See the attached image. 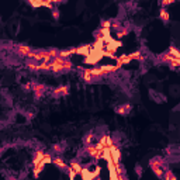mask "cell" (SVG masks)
<instances>
[{
	"mask_svg": "<svg viewBox=\"0 0 180 180\" xmlns=\"http://www.w3.org/2000/svg\"><path fill=\"white\" fill-rule=\"evenodd\" d=\"M167 65H169V68H170V69H176V68H179V66H180V59H172Z\"/></svg>",
	"mask_w": 180,
	"mask_h": 180,
	"instance_id": "obj_21",
	"label": "cell"
},
{
	"mask_svg": "<svg viewBox=\"0 0 180 180\" xmlns=\"http://www.w3.org/2000/svg\"><path fill=\"white\" fill-rule=\"evenodd\" d=\"M167 52H169V54H170V55H172L173 58H176V59H180V54H179V51L176 49L174 47H170Z\"/></svg>",
	"mask_w": 180,
	"mask_h": 180,
	"instance_id": "obj_20",
	"label": "cell"
},
{
	"mask_svg": "<svg viewBox=\"0 0 180 180\" xmlns=\"http://www.w3.org/2000/svg\"><path fill=\"white\" fill-rule=\"evenodd\" d=\"M82 78H83V80H85L86 83H93L96 80H99L97 78H94V76H92V75L89 73V69H82Z\"/></svg>",
	"mask_w": 180,
	"mask_h": 180,
	"instance_id": "obj_7",
	"label": "cell"
},
{
	"mask_svg": "<svg viewBox=\"0 0 180 180\" xmlns=\"http://www.w3.org/2000/svg\"><path fill=\"white\" fill-rule=\"evenodd\" d=\"M162 179L163 180H177L176 176H174V173H173L170 169H166L165 173H163V176H162Z\"/></svg>",
	"mask_w": 180,
	"mask_h": 180,
	"instance_id": "obj_13",
	"label": "cell"
},
{
	"mask_svg": "<svg viewBox=\"0 0 180 180\" xmlns=\"http://www.w3.org/2000/svg\"><path fill=\"white\" fill-rule=\"evenodd\" d=\"M25 66L28 68L30 71H34V72H38V71H40V68H38V64H37V62H34V61H28V62L25 64Z\"/></svg>",
	"mask_w": 180,
	"mask_h": 180,
	"instance_id": "obj_14",
	"label": "cell"
},
{
	"mask_svg": "<svg viewBox=\"0 0 180 180\" xmlns=\"http://www.w3.org/2000/svg\"><path fill=\"white\" fill-rule=\"evenodd\" d=\"M172 59H176V58H173L172 55L169 54V52H163V54H160V55L158 56V61H159V62H160V64H166V65H167V64H169Z\"/></svg>",
	"mask_w": 180,
	"mask_h": 180,
	"instance_id": "obj_8",
	"label": "cell"
},
{
	"mask_svg": "<svg viewBox=\"0 0 180 180\" xmlns=\"http://www.w3.org/2000/svg\"><path fill=\"white\" fill-rule=\"evenodd\" d=\"M97 180H100V179H97Z\"/></svg>",
	"mask_w": 180,
	"mask_h": 180,
	"instance_id": "obj_35",
	"label": "cell"
},
{
	"mask_svg": "<svg viewBox=\"0 0 180 180\" xmlns=\"http://www.w3.org/2000/svg\"><path fill=\"white\" fill-rule=\"evenodd\" d=\"M24 89H25V90H30V89H31V85H25V86H24Z\"/></svg>",
	"mask_w": 180,
	"mask_h": 180,
	"instance_id": "obj_32",
	"label": "cell"
},
{
	"mask_svg": "<svg viewBox=\"0 0 180 180\" xmlns=\"http://www.w3.org/2000/svg\"><path fill=\"white\" fill-rule=\"evenodd\" d=\"M71 167H72L73 170L76 172V174H80V173H82V170H83L82 165H80V163H78V162H72V163H71Z\"/></svg>",
	"mask_w": 180,
	"mask_h": 180,
	"instance_id": "obj_15",
	"label": "cell"
},
{
	"mask_svg": "<svg viewBox=\"0 0 180 180\" xmlns=\"http://www.w3.org/2000/svg\"><path fill=\"white\" fill-rule=\"evenodd\" d=\"M52 149H54L55 153H62V152H64V146H62V145H59V144H55Z\"/></svg>",
	"mask_w": 180,
	"mask_h": 180,
	"instance_id": "obj_25",
	"label": "cell"
},
{
	"mask_svg": "<svg viewBox=\"0 0 180 180\" xmlns=\"http://www.w3.org/2000/svg\"><path fill=\"white\" fill-rule=\"evenodd\" d=\"M64 68H65V71H71V69L73 68V64H72V61H71V58L65 59V62H64Z\"/></svg>",
	"mask_w": 180,
	"mask_h": 180,
	"instance_id": "obj_23",
	"label": "cell"
},
{
	"mask_svg": "<svg viewBox=\"0 0 180 180\" xmlns=\"http://www.w3.org/2000/svg\"><path fill=\"white\" fill-rule=\"evenodd\" d=\"M159 18L163 23H169V18H170V17H169V11H167L166 8L162 7L160 8V13H159Z\"/></svg>",
	"mask_w": 180,
	"mask_h": 180,
	"instance_id": "obj_12",
	"label": "cell"
},
{
	"mask_svg": "<svg viewBox=\"0 0 180 180\" xmlns=\"http://www.w3.org/2000/svg\"><path fill=\"white\" fill-rule=\"evenodd\" d=\"M69 93V87L68 86H58L55 90H54V96L55 97H59V96H68Z\"/></svg>",
	"mask_w": 180,
	"mask_h": 180,
	"instance_id": "obj_6",
	"label": "cell"
},
{
	"mask_svg": "<svg viewBox=\"0 0 180 180\" xmlns=\"http://www.w3.org/2000/svg\"><path fill=\"white\" fill-rule=\"evenodd\" d=\"M8 180H16V179H13V177H11V179H8Z\"/></svg>",
	"mask_w": 180,
	"mask_h": 180,
	"instance_id": "obj_34",
	"label": "cell"
},
{
	"mask_svg": "<svg viewBox=\"0 0 180 180\" xmlns=\"http://www.w3.org/2000/svg\"><path fill=\"white\" fill-rule=\"evenodd\" d=\"M1 153H3V148H0V155H1Z\"/></svg>",
	"mask_w": 180,
	"mask_h": 180,
	"instance_id": "obj_33",
	"label": "cell"
},
{
	"mask_svg": "<svg viewBox=\"0 0 180 180\" xmlns=\"http://www.w3.org/2000/svg\"><path fill=\"white\" fill-rule=\"evenodd\" d=\"M128 32H130V30L127 28V27H125V28H123V27H121V30H118V31H117V38L120 40V38H123V37L128 35Z\"/></svg>",
	"mask_w": 180,
	"mask_h": 180,
	"instance_id": "obj_17",
	"label": "cell"
},
{
	"mask_svg": "<svg viewBox=\"0 0 180 180\" xmlns=\"http://www.w3.org/2000/svg\"><path fill=\"white\" fill-rule=\"evenodd\" d=\"M28 4H30V6H32L34 8L44 7V1H37V0H28Z\"/></svg>",
	"mask_w": 180,
	"mask_h": 180,
	"instance_id": "obj_22",
	"label": "cell"
},
{
	"mask_svg": "<svg viewBox=\"0 0 180 180\" xmlns=\"http://www.w3.org/2000/svg\"><path fill=\"white\" fill-rule=\"evenodd\" d=\"M92 51H93V47H92V45H83V47H79V48H76V54H79V55H83V56H89Z\"/></svg>",
	"mask_w": 180,
	"mask_h": 180,
	"instance_id": "obj_3",
	"label": "cell"
},
{
	"mask_svg": "<svg viewBox=\"0 0 180 180\" xmlns=\"http://www.w3.org/2000/svg\"><path fill=\"white\" fill-rule=\"evenodd\" d=\"M32 51V48L30 47V45H17V48H16V52L20 55V56H28V54Z\"/></svg>",
	"mask_w": 180,
	"mask_h": 180,
	"instance_id": "obj_2",
	"label": "cell"
},
{
	"mask_svg": "<svg viewBox=\"0 0 180 180\" xmlns=\"http://www.w3.org/2000/svg\"><path fill=\"white\" fill-rule=\"evenodd\" d=\"M93 139H94V134L93 132H89V134H86V137H85V144L86 145H90L92 142H93Z\"/></svg>",
	"mask_w": 180,
	"mask_h": 180,
	"instance_id": "obj_19",
	"label": "cell"
},
{
	"mask_svg": "<svg viewBox=\"0 0 180 180\" xmlns=\"http://www.w3.org/2000/svg\"><path fill=\"white\" fill-rule=\"evenodd\" d=\"M131 108H132V106H131L130 103H125V104L118 106V107L115 108V111H117L118 114H121V115H127L131 111Z\"/></svg>",
	"mask_w": 180,
	"mask_h": 180,
	"instance_id": "obj_4",
	"label": "cell"
},
{
	"mask_svg": "<svg viewBox=\"0 0 180 180\" xmlns=\"http://www.w3.org/2000/svg\"><path fill=\"white\" fill-rule=\"evenodd\" d=\"M73 54H76V48H71V49H62L59 51V54H58V56L59 58H64V59H68V58L73 55Z\"/></svg>",
	"mask_w": 180,
	"mask_h": 180,
	"instance_id": "obj_10",
	"label": "cell"
},
{
	"mask_svg": "<svg viewBox=\"0 0 180 180\" xmlns=\"http://www.w3.org/2000/svg\"><path fill=\"white\" fill-rule=\"evenodd\" d=\"M31 87H32V90H34V93H35V97H37V99H40V97H41V96L44 94V92H45V86H44V85L32 83V85H31Z\"/></svg>",
	"mask_w": 180,
	"mask_h": 180,
	"instance_id": "obj_5",
	"label": "cell"
},
{
	"mask_svg": "<svg viewBox=\"0 0 180 180\" xmlns=\"http://www.w3.org/2000/svg\"><path fill=\"white\" fill-rule=\"evenodd\" d=\"M52 17H54L55 20L59 18V10H58V8H54V10H52Z\"/></svg>",
	"mask_w": 180,
	"mask_h": 180,
	"instance_id": "obj_30",
	"label": "cell"
},
{
	"mask_svg": "<svg viewBox=\"0 0 180 180\" xmlns=\"http://www.w3.org/2000/svg\"><path fill=\"white\" fill-rule=\"evenodd\" d=\"M38 68H40V71H45V72H51V64H45V62H40L38 64Z\"/></svg>",
	"mask_w": 180,
	"mask_h": 180,
	"instance_id": "obj_16",
	"label": "cell"
},
{
	"mask_svg": "<svg viewBox=\"0 0 180 180\" xmlns=\"http://www.w3.org/2000/svg\"><path fill=\"white\" fill-rule=\"evenodd\" d=\"M52 163L56 166V167H59V169H68L69 166L66 165V162L62 158H59V156H56V158H52Z\"/></svg>",
	"mask_w": 180,
	"mask_h": 180,
	"instance_id": "obj_9",
	"label": "cell"
},
{
	"mask_svg": "<svg viewBox=\"0 0 180 180\" xmlns=\"http://www.w3.org/2000/svg\"><path fill=\"white\" fill-rule=\"evenodd\" d=\"M51 72L62 73V72H65V68H64V65H54L52 68H51Z\"/></svg>",
	"mask_w": 180,
	"mask_h": 180,
	"instance_id": "obj_18",
	"label": "cell"
},
{
	"mask_svg": "<svg viewBox=\"0 0 180 180\" xmlns=\"http://www.w3.org/2000/svg\"><path fill=\"white\" fill-rule=\"evenodd\" d=\"M173 3H174V1H173V0H163V1H162V3H160V4H162V7L165 8L166 6H170V4H173Z\"/></svg>",
	"mask_w": 180,
	"mask_h": 180,
	"instance_id": "obj_29",
	"label": "cell"
},
{
	"mask_svg": "<svg viewBox=\"0 0 180 180\" xmlns=\"http://www.w3.org/2000/svg\"><path fill=\"white\" fill-rule=\"evenodd\" d=\"M149 166H151V169L153 170V172H155V170H158V169H163V170H166V162H165V159H162V158L151 159Z\"/></svg>",
	"mask_w": 180,
	"mask_h": 180,
	"instance_id": "obj_1",
	"label": "cell"
},
{
	"mask_svg": "<svg viewBox=\"0 0 180 180\" xmlns=\"http://www.w3.org/2000/svg\"><path fill=\"white\" fill-rule=\"evenodd\" d=\"M111 27L118 31V30H121V23L120 21H111Z\"/></svg>",
	"mask_w": 180,
	"mask_h": 180,
	"instance_id": "obj_28",
	"label": "cell"
},
{
	"mask_svg": "<svg viewBox=\"0 0 180 180\" xmlns=\"http://www.w3.org/2000/svg\"><path fill=\"white\" fill-rule=\"evenodd\" d=\"M68 173H69V179H71V180H75V177L78 176V174H76V172L73 170V169L71 167V166L68 167Z\"/></svg>",
	"mask_w": 180,
	"mask_h": 180,
	"instance_id": "obj_26",
	"label": "cell"
},
{
	"mask_svg": "<svg viewBox=\"0 0 180 180\" xmlns=\"http://www.w3.org/2000/svg\"><path fill=\"white\" fill-rule=\"evenodd\" d=\"M44 155H45V152L41 151V149H38V151H35V153H34V159H32V163L34 165H37L38 162H41L44 158Z\"/></svg>",
	"mask_w": 180,
	"mask_h": 180,
	"instance_id": "obj_11",
	"label": "cell"
},
{
	"mask_svg": "<svg viewBox=\"0 0 180 180\" xmlns=\"http://www.w3.org/2000/svg\"><path fill=\"white\" fill-rule=\"evenodd\" d=\"M110 27H111V21H110V20H104V21L101 23V28L110 30Z\"/></svg>",
	"mask_w": 180,
	"mask_h": 180,
	"instance_id": "obj_27",
	"label": "cell"
},
{
	"mask_svg": "<svg viewBox=\"0 0 180 180\" xmlns=\"http://www.w3.org/2000/svg\"><path fill=\"white\" fill-rule=\"evenodd\" d=\"M47 51H48V55L51 58H56L58 54H59V49H56V48H51V49H47Z\"/></svg>",
	"mask_w": 180,
	"mask_h": 180,
	"instance_id": "obj_24",
	"label": "cell"
},
{
	"mask_svg": "<svg viewBox=\"0 0 180 180\" xmlns=\"http://www.w3.org/2000/svg\"><path fill=\"white\" fill-rule=\"evenodd\" d=\"M145 59H146V58H145V56H144V55H141V56L138 58V61H139V62H144Z\"/></svg>",
	"mask_w": 180,
	"mask_h": 180,
	"instance_id": "obj_31",
	"label": "cell"
}]
</instances>
